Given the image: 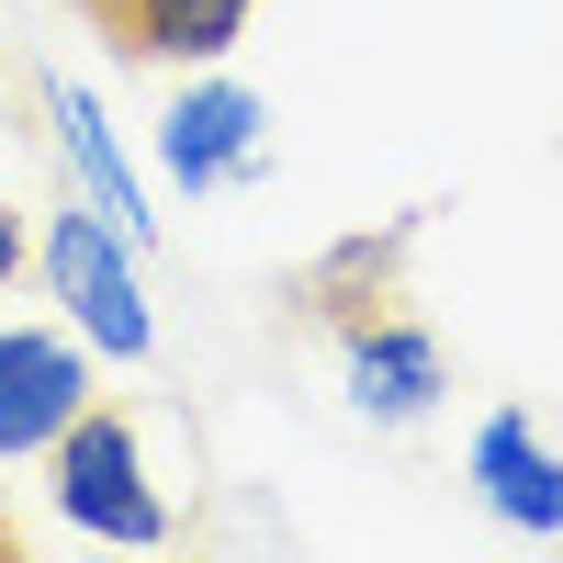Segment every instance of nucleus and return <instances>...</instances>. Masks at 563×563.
I'll list each match as a JSON object with an SVG mask.
<instances>
[{
	"mask_svg": "<svg viewBox=\"0 0 563 563\" xmlns=\"http://www.w3.org/2000/svg\"><path fill=\"white\" fill-rule=\"evenodd\" d=\"M90 406V361L57 327H0V462L57 451V429Z\"/></svg>",
	"mask_w": 563,
	"mask_h": 563,
	"instance_id": "4",
	"label": "nucleus"
},
{
	"mask_svg": "<svg viewBox=\"0 0 563 563\" xmlns=\"http://www.w3.org/2000/svg\"><path fill=\"white\" fill-rule=\"evenodd\" d=\"M68 12L113 45L124 68H214L249 34L260 0H68Z\"/></svg>",
	"mask_w": 563,
	"mask_h": 563,
	"instance_id": "3",
	"label": "nucleus"
},
{
	"mask_svg": "<svg viewBox=\"0 0 563 563\" xmlns=\"http://www.w3.org/2000/svg\"><path fill=\"white\" fill-rule=\"evenodd\" d=\"M57 519L90 541H124V552H158L169 541V507L147 485V451H135V417L124 406H79L57 429Z\"/></svg>",
	"mask_w": 563,
	"mask_h": 563,
	"instance_id": "1",
	"label": "nucleus"
},
{
	"mask_svg": "<svg viewBox=\"0 0 563 563\" xmlns=\"http://www.w3.org/2000/svg\"><path fill=\"white\" fill-rule=\"evenodd\" d=\"M45 113H57V135H68V158H79V180L102 192V214L124 225V238H147V203H135V169H124V147H113V124H102V102L90 90H45Z\"/></svg>",
	"mask_w": 563,
	"mask_h": 563,
	"instance_id": "8",
	"label": "nucleus"
},
{
	"mask_svg": "<svg viewBox=\"0 0 563 563\" xmlns=\"http://www.w3.org/2000/svg\"><path fill=\"white\" fill-rule=\"evenodd\" d=\"M474 485H485L496 519H519V530H563V451H541L530 406H496L485 429H474Z\"/></svg>",
	"mask_w": 563,
	"mask_h": 563,
	"instance_id": "7",
	"label": "nucleus"
},
{
	"mask_svg": "<svg viewBox=\"0 0 563 563\" xmlns=\"http://www.w3.org/2000/svg\"><path fill=\"white\" fill-rule=\"evenodd\" d=\"M12 552H23V541H12V519H0V563H12Z\"/></svg>",
	"mask_w": 563,
	"mask_h": 563,
	"instance_id": "10",
	"label": "nucleus"
},
{
	"mask_svg": "<svg viewBox=\"0 0 563 563\" xmlns=\"http://www.w3.org/2000/svg\"><path fill=\"white\" fill-rule=\"evenodd\" d=\"M23 260H34V238H23V214L0 203V282H23Z\"/></svg>",
	"mask_w": 563,
	"mask_h": 563,
	"instance_id": "9",
	"label": "nucleus"
},
{
	"mask_svg": "<svg viewBox=\"0 0 563 563\" xmlns=\"http://www.w3.org/2000/svg\"><path fill=\"white\" fill-rule=\"evenodd\" d=\"M45 282H57L68 327L102 361H147L158 316H147V282H135V238L102 203H57V225H45Z\"/></svg>",
	"mask_w": 563,
	"mask_h": 563,
	"instance_id": "2",
	"label": "nucleus"
},
{
	"mask_svg": "<svg viewBox=\"0 0 563 563\" xmlns=\"http://www.w3.org/2000/svg\"><path fill=\"white\" fill-rule=\"evenodd\" d=\"M440 395H451V361H440V339H429L417 316H395V305L350 316V406H361V417L406 429V417H429Z\"/></svg>",
	"mask_w": 563,
	"mask_h": 563,
	"instance_id": "5",
	"label": "nucleus"
},
{
	"mask_svg": "<svg viewBox=\"0 0 563 563\" xmlns=\"http://www.w3.org/2000/svg\"><path fill=\"white\" fill-rule=\"evenodd\" d=\"M260 90H238V79H203V90H180V102L158 113V158H169V180L180 192H214V180H249L260 169Z\"/></svg>",
	"mask_w": 563,
	"mask_h": 563,
	"instance_id": "6",
	"label": "nucleus"
}]
</instances>
